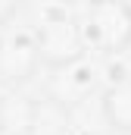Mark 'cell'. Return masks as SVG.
Listing matches in <instances>:
<instances>
[{
  "mask_svg": "<svg viewBox=\"0 0 131 135\" xmlns=\"http://www.w3.org/2000/svg\"><path fill=\"white\" fill-rule=\"evenodd\" d=\"M100 116L119 135H131V75L109 82L100 94Z\"/></svg>",
  "mask_w": 131,
  "mask_h": 135,
  "instance_id": "cell-5",
  "label": "cell"
},
{
  "mask_svg": "<svg viewBox=\"0 0 131 135\" xmlns=\"http://www.w3.org/2000/svg\"><path fill=\"white\" fill-rule=\"evenodd\" d=\"M41 47L34 28H9L0 35V85L6 88H22L31 82L41 66Z\"/></svg>",
  "mask_w": 131,
  "mask_h": 135,
  "instance_id": "cell-2",
  "label": "cell"
},
{
  "mask_svg": "<svg viewBox=\"0 0 131 135\" xmlns=\"http://www.w3.org/2000/svg\"><path fill=\"white\" fill-rule=\"evenodd\" d=\"M34 110H37V101L22 91L0 98V135H31Z\"/></svg>",
  "mask_w": 131,
  "mask_h": 135,
  "instance_id": "cell-6",
  "label": "cell"
},
{
  "mask_svg": "<svg viewBox=\"0 0 131 135\" xmlns=\"http://www.w3.org/2000/svg\"><path fill=\"white\" fill-rule=\"evenodd\" d=\"M72 107L59 104L56 98H41L37 110H34V126L31 135H69L72 132Z\"/></svg>",
  "mask_w": 131,
  "mask_h": 135,
  "instance_id": "cell-7",
  "label": "cell"
},
{
  "mask_svg": "<svg viewBox=\"0 0 131 135\" xmlns=\"http://www.w3.org/2000/svg\"><path fill=\"white\" fill-rule=\"evenodd\" d=\"M34 35H37L41 60L50 69L66 66V63H72V60L88 54L78 22L69 19V16H47V19H41V25L34 28Z\"/></svg>",
  "mask_w": 131,
  "mask_h": 135,
  "instance_id": "cell-3",
  "label": "cell"
},
{
  "mask_svg": "<svg viewBox=\"0 0 131 135\" xmlns=\"http://www.w3.org/2000/svg\"><path fill=\"white\" fill-rule=\"evenodd\" d=\"M128 54H131V44H128Z\"/></svg>",
  "mask_w": 131,
  "mask_h": 135,
  "instance_id": "cell-8",
  "label": "cell"
},
{
  "mask_svg": "<svg viewBox=\"0 0 131 135\" xmlns=\"http://www.w3.org/2000/svg\"><path fill=\"white\" fill-rule=\"evenodd\" d=\"M78 28L88 50L125 54L131 44V3L125 0H94L88 3Z\"/></svg>",
  "mask_w": 131,
  "mask_h": 135,
  "instance_id": "cell-1",
  "label": "cell"
},
{
  "mask_svg": "<svg viewBox=\"0 0 131 135\" xmlns=\"http://www.w3.org/2000/svg\"><path fill=\"white\" fill-rule=\"evenodd\" d=\"M53 72H59V75L50 79V91L47 94L56 98L59 104H66V107L84 104L88 94L94 91V85H97V66H91L88 54L72 60V63H66V66H56Z\"/></svg>",
  "mask_w": 131,
  "mask_h": 135,
  "instance_id": "cell-4",
  "label": "cell"
}]
</instances>
